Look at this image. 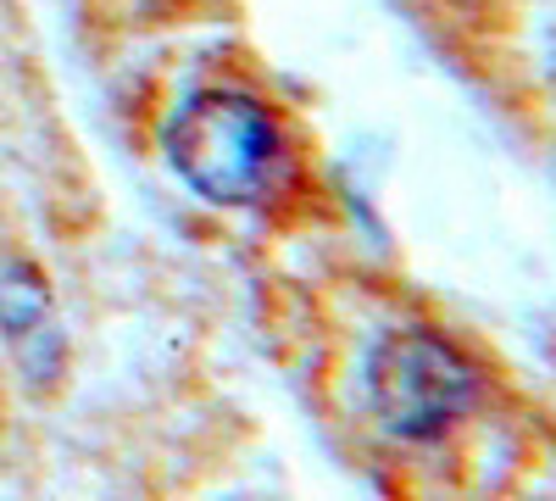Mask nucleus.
I'll return each mask as SVG.
<instances>
[{"mask_svg": "<svg viewBox=\"0 0 556 501\" xmlns=\"http://www.w3.org/2000/svg\"><path fill=\"white\" fill-rule=\"evenodd\" d=\"M167 156L195 196L217 206H245L267 190L278 167V128L267 107L240 89H201L167 128Z\"/></svg>", "mask_w": 556, "mask_h": 501, "instance_id": "f257e3e1", "label": "nucleus"}, {"mask_svg": "<svg viewBox=\"0 0 556 501\" xmlns=\"http://www.w3.org/2000/svg\"><path fill=\"white\" fill-rule=\"evenodd\" d=\"M367 396L390 435L440 440L479 401V368L434 329H390L367 356Z\"/></svg>", "mask_w": 556, "mask_h": 501, "instance_id": "f03ea898", "label": "nucleus"}, {"mask_svg": "<svg viewBox=\"0 0 556 501\" xmlns=\"http://www.w3.org/2000/svg\"><path fill=\"white\" fill-rule=\"evenodd\" d=\"M0 324H7V340L17 346V356L28 362L34 374L56 368V317H51V296L39 290L34 273H12L7 285H0Z\"/></svg>", "mask_w": 556, "mask_h": 501, "instance_id": "7ed1b4c3", "label": "nucleus"}]
</instances>
